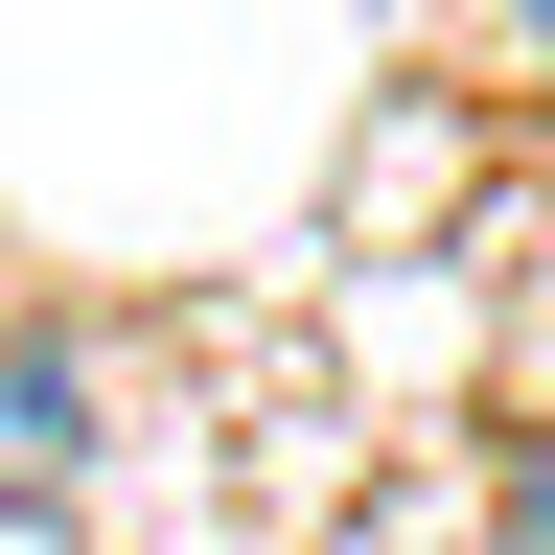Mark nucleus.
Listing matches in <instances>:
<instances>
[{"instance_id":"obj_2","label":"nucleus","mask_w":555,"mask_h":555,"mask_svg":"<svg viewBox=\"0 0 555 555\" xmlns=\"http://www.w3.org/2000/svg\"><path fill=\"white\" fill-rule=\"evenodd\" d=\"M509 555H555V416L509 440Z\"/></svg>"},{"instance_id":"obj_3","label":"nucleus","mask_w":555,"mask_h":555,"mask_svg":"<svg viewBox=\"0 0 555 555\" xmlns=\"http://www.w3.org/2000/svg\"><path fill=\"white\" fill-rule=\"evenodd\" d=\"M0 555H69V532H0Z\"/></svg>"},{"instance_id":"obj_4","label":"nucleus","mask_w":555,"mask_h":555,"mask_svg":"<svg viewBox=\"0 0 555 555\" xmlns=\"http://www.w3.org/2000/svg\"><path fill=\"white\" fill-rule=\"evenodd\" d=\"M532 47H555V0H532Z\"/></svg>"},{"instance_id":"obj_1","label":"nucleus","mask_w":555,"mask_h":555,"mask_svg":"<svg viewBox=\"0 0 555 555\" xmlns=\"http://www.w3.org/2000/svg\"><path fill=\"white\" fill-rule=\"evenodd\" d=\"M69 486H93V347L0 324V532H69Z\"/></svg>"}]
</instances>
